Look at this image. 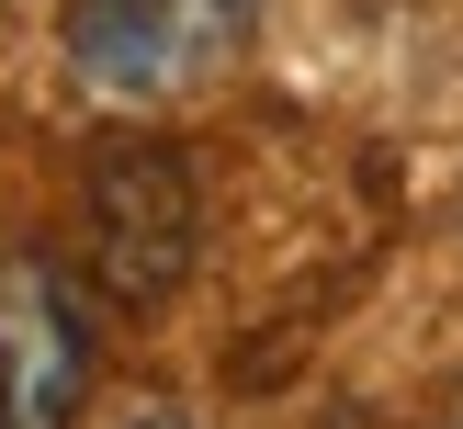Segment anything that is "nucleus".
I'll return each mask as SVG.
<instances>
[{
	"mask_svg": "<svg viewBox=\"0 0 463 429\" xmlns=\"http://www.w3.org/2000/svg\"><path fill=\"white\" fill-rule=\"evenodd\" d=\"M260 0H68V68L113 102H181L249 57Z\"/></svg>",
	"mask_w": 463,
	"mask_h": 429,
	"instance_id": "obj_1",
	"label": "nucleus"
},
{
	"mask_svg": "<svg viewBox=\"0 0 463 429\" xmlns=\"http://www.w3.org/2000/svg\"><path fill=\"white\" fill-rule=\"evenodd\" d=\"M90 260H102L113 305H158V294L193 271L203 248V203H193V158L158 147V135H113V147H90Z\"/></svg>",
	"mask_w": 463,
	"mask_h": 429,
	"instance_id": "obj_2",
	"label": "nucleus"
},
{
	"mask_svg": "<svg viewBox=\"0 0 463 429\" xmlns=\"http://www.w3.org/2000/svg\"><path fill=\"white\" fill-rule=\"evenodd\" d=\"M90 305L68 260L12 248L0 260V429H68L90 406Z\"/></svg>",
	"mask_w": 463,
	"mask_h": 429,
	"instance_id": "obj_3",
	"label": "nucleus"
},
{
	"mask_svg": "<svg viewBox=\"0 0 463 429\" xmlns=\"http://www.w3.org/2000/svg\"><path fill=\"white\" fill-rule=\"evenodd\" d=\"M136 429H181V418H136Z\"/></svg>",
	"mask_w": 463,
	"mask_h": 429,
	"instance_id": "obj_4",
	"label": "nucleus"
},
{
	"mask_svg": "<svg viewBox=\"0 0 463 429\" xmlns=\"http://www.w3.org/2000/svg\"><path fill=\"white\" fill-rule=\"evenodd\" d=\"M441 429H463V406H452V418H441Z\"/></svg>",
	"mask_w": 463,
	"mask_h": 429,
	"instance_id": "obj_5",
	"label": "nucleus"
}]
</instances>
